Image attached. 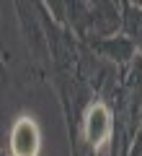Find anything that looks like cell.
<instances>
[{
    "mask_svg": "<svg viewBox=\"0 0 142 156\" xmlns=\"http://www.w3.org/2000/svg\"><path fill=\"white\" fill-rule=\"evenodd\" d=\"M109 130H111V115L106 109V104H93L85 115V138L93 148H101L109 138Z\"/></svg>",
    "mask_w": 142,
    "mask_h": 156,
    "instance_id": "2",
    "label": "cell"
},
{
    "mask_svg": "<svg viewBox=\"0 0 142 156\" xmlns=\"http://www.w3.org/2000/svg\"><path fill=\"white\" fill-rule=\"evenodd\" d=\"M41 135L31 117H21L11 130V154L13 156H39Z\"/></svg>",
    "mask_w": 142,
    "mask_h": 156,
    "instance_id": "1",
    "label": "cell"
}]
</instances>
